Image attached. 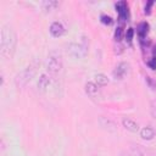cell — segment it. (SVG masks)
<instances>
[{
  "label": "cell",
  "instance_id": "6da1fadb",
  "mask_svg": "<svg viewBox=\"0 0 156 156\" xmlns=\"http://www.w3.org/2000/svg\"><path fill=\"white\" fill-rule=\"evenodd\" d=\"M17 44V37L15 30L10 26H2L1 27V34H0V54L5 58H11L15 54Z\"/></svg>",
  "mask_w": 156,
  "mask_h": 156
},
{
  "label": "cell",
  "instance_id": "7a4b0ae2",
  "mask_svg": "<svg viewBox=\"0 0 156 156\" xmlns=\"http://www.w3.org/2000/svg\"><path fill=\"white\" fill-rule=\"evenodd\" d=\"M39 65H40V62L35 60L28 67H26L21 73H18L16 76V84H17V87H24L34 77V74H35L37 68H38Z\"/></svg>",
  "mask_w": 156,
  "mask_h": 156
},
{
  "label": "cell",
  "instance_id": "3957f363",
  "mask_svg": "<svg viewBox=\"0 0 156 156\" xmlns=\"http://www.w3.org/2000/svg\"><path fill=\"white\" fill-rule=\"evenodd\" d=\"M88 46H89V43L87 41L85 38H83L80 43L68 44L67 45V54L74 58H83L88 54Z\"/></svg>",
  "mask_w": 156,
  "mask_h": 156
},
{
  "label": "cell",
  "instance_id": "277c9868",
  "mask_svg": "<svg viewBox=\"0 0 156 156\" xmlns=\"http://www.w3.org/2000/svg\"><path fill=\"white\" fill-rule=\"evenodd\" d=\"M48 71L50 73V76L56 77L61 71H62V58L58 54H51L50 58H49V63H48Z\"/></svg>",
  "mask_w": 156,
  "mask_h": 156
},
{
  "label": "cell",
  "instance_id": "5b68a950",
  "mask_svg": "<svg viewBox=\"0 0 156 156\" xmlns=\"http://www.w3.org/2000/svg\"><path fill=\"white\" fill-rule=\"evenodd\" d=\"M116 11L118 13V18L121 21H128L129 20V7H128V4L127 1L122 0V1H118L116 4Z\"/></svg>",
  "mask_w": 156,
  "mask_h": 156
},
{
  "label": "cell",
  "instance_id": "8992f818",
  "mask_svg": "<svg viewBox=\"0 0 156 156\" xmlns=\"http://www.w3.org/2000/svg\"><path fill=\"white\" fill-rule=\"evenodd\" d=\"M128 68H129V65H128L127 62H119V63L115 67V69H113V72H112L113 78H115V79H122V78L127 74Z\"/></svg>",
  "mask_w": 156,
  "mask_h": 156
},
{
  "label": "cell",
  "instance_id": "52a82bcc",
  "mask_svg": "<svg viewBox=\"0 0 156 156\" xmlns=\"http://www.w3.org/2000/svg\"><path fill=\"white\" fill-rule=\"evenodd\" d=\"M49 30H50V34L55 38H58V37L65 34V27L62 26L61 22H52Z\"/></svg>",
  "mask_w": 156,
  "mask_h": 156
},
{
  "label": "cell",
  "instance_id": "ba28073f",
  "mask_svg": "<svg viewBox=\"0 0 156 156\" xmlns=\"http://www.w3.org/2000/svg\"><path fill=\"white\" fill-rule=\"evenodd\" d=\"M85 93L91 98V99H95L100 95V91H99V85H96L95 83L93 82H88L85 84Z\"/></svg>",
  "mask_w": 156,
  "mask_h": 156
},
{
  "label": "cell",
  "instance_id": "9c48e42d",
  "mask_svg": "<svg viewBox=\"0 0 156 156\" xmlns=\"http://www.w3.org/2000/svg\"><path fill=\"white\" fill-rule=\"evenodd\" d=\"M149 28H150V26H149L147 22H141V23L138 24L136 32H138V35L140 38V41H144L145 40V37L149 33Z\"/></svg>",
  "mask_w": 156,
  "mask_h": 156
},
{
  "label": "cell",
  "instance_id": "30bf717a",
  "mask_svg": "<svg viewBox=\"0 0 156 156\" xmlns=\"http://www.w3.org/2000/svg\"><path fill=\"white\" fill-rule=\"evenodd\" d=\"M122 124H123V127L126 128V129H128V130H130V132H133V133H136L138 130H139V126H138V123L135 122V121H133V119H130V118H123L122 119Z\"/></svg>",
  "mask_w": 156,
  "mask_h": 156
},
{
  "label": "cell",
  "instance_id": "8fae6325",
  "mask_svg": "<svg viewBox=\"0 0 156 156\" xmlns=\"http://www.w3.org/2000/svg\"><path fill=\"white\" fill-rule=\"evenodd\" d=\"M50 82H51L50 76H48L46 73H43V74L40 76V78H39V80H38V87H39L41 90H45V89L49 87Z\"/></svg>",
  "mask_w": 156,
  "mask_h": 156
},
{
  "label": "cell",
  "instance_id": "7c38bea8",
  "mask_svg": "<svg viewBox=\"0 0 156 156\" xmlns=\"http://www.w3.org/2000/svg\"><path fill=\"white\" fill-rule=\"evenodd\" d=\"M140 136L145 140H150L155 136V130L151 128V127H144L141 130H140Z\"/></svg>",
  "mask_w": 156,
  "mask_h": 156
},
{
  "label": "cell",
  "instance_id": "4fadbf2b",
  "mask_svg": "<svg viewBox=\"0 0 156 156\" xmlns=\"http://www.w3.org/2000/svg\"><path fill=\"white\" fill-rule=\"evenodd\" d=\"M146 65L151 69H156V46L155 45L151 48V57H150V60L146 61Z\"/></svg>",
  "mask_w": 156,
  "mask_h": 156
},
{
  "label": "cell",
  "instance_id": "5bb4252c",
  "mask_svg": "<svg viewBox=\"0 0 156 156\" xmlns=\"http://www.w3.org/2000/svg\"><path fill=\"white\" fill-rule=\"evenodd\" d=\"M58 6V2L57 1H52V0H49V1H43L41 2V7H43V10H45L46 12H50V11H52L55 7H57Z\"/></svg>",
  "mask_w": 156,
  "mask_h": 156
},
{
  "label": "cell",
  "instance_id": "9a60e30c",
  "mask_svg": "<svg viewBox=\"0 0 156 156\" xmlns=\"http://www.w3.org/2000/svg\"><path fill=\"white\" fill-rule=\"evenodd\" d=\"M95 80H96V84H98V85H106V84L108 83L107 77H106L105 74H102V73L96 74V76H95Z\"/></svg>",
  "mask_w": 156,
  "mask_h": 156
},
{
  "label": "cell",
  "instance_id": "2e32d148",
  "mask_svg": "<svg viewBox=\"0 0 156 156\" xmlns=\"http://www.w3.org/2000/svg\"><path fill=\"white\" fill-rule=\"evenodd\" d=\"M123 29H124L123 24H119V26L116 28V30H115V40H116L117 43H119V41L122 40V37H123Z\"/></svg>",
  "mask_w": 156,
  "mask_h": 156
},
{
  "label": "cell",
  "instance_id": "e0dca14e",
  "mask_svg": "<svg viewBox=\"0 0 156 156\" xmlns=\"http://www.w3.org/2000/svg\"><path fill=\"white\" fill-rule=\"evenodd\" d=\"M133 37H134V29L133 28H128L127 32H126V40L129 45H132V41H133Z\"/></svg>",
  "mask_w": 156,
  "mask_h": 156
},
{
  "label": "cell",
  "instance_id": "ac0fdd59",
  "mask_svg": "<svg viewBox=\"0 0 156 156\" xmlns=\"http://www.w3.org/2000/svg\"><path fill=\"white\" fill-rule=\"evenodd\" d=\"M100 20H101V22L104 23V24H112L113 23V20H112V17H110V16H107V15H101V17H100Z\"/></svg>",
  "mask_w": 156,
  "mask_h": 156
},
{
  "label": "cell",
  "instance_id": "d6986e66",
  "mask_svg": "<svg viewBox=\"0 0 156 156\" xmlns=\"http://www.w3.org/2000/svg\"><path fill=\"white\" fill-rule=\"evenodd\" d=\"M152 5H154V1H152V0L146 2V5H145V10H144V12H145L146 15H150V13H151V6H152Z\"/></svg>",
  "mask_w": 156,
  "mask_h": 156
},
{
  "label": "cell",
  "instance_id": "ffe728a7",
  "mask_svg": "<svg viewBox=\"0 0 156 156\" xmlns=\"http://www.w3.org/2000/svg\"><path fill=\"white\" fill-rule=\"evenodd\" d=\"M146 80L149 82V84L151 85V88H152V89H154V88L156 87V84H154V82H152V79H151V77H146Z\"/></svg>",
  "mask_w": 156,
  "mask_h": 156
}]
</instances>
